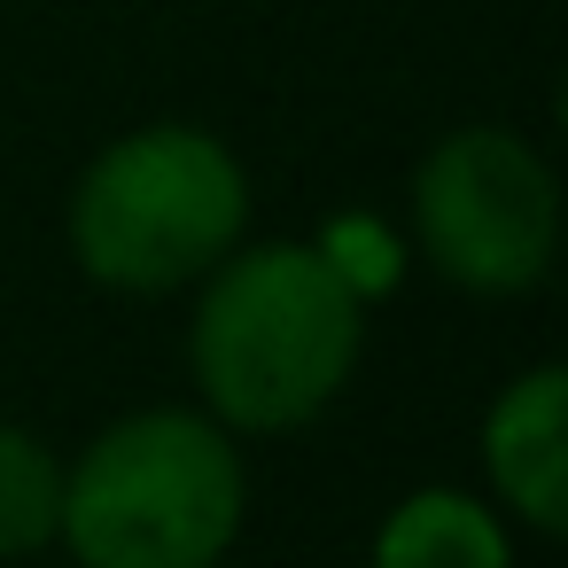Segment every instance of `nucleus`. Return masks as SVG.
I'll return each mask as SVG.
<instances>
[{"label":"nucleus","mask_w":568,"mask_h":568,"mask_svg":"<svg viewBox=\"0 0 568 568\" xmlns=\"http://www.w3.org/2000/svg\"><path fill=\"white\" fill-rule=\"evenodd\" d=\"M55 514H63V467H55V452L40 436H24V428H0V560L48 545Z\"/></svg>","instance_id":"obj_7"},{"label":"nucleus","mask_w":568,"mask_h":568,"mask_svg":"<svg viewBox=\"0 0 568 568\" xmlns=\"http://www.w3.org/2000/svg\"><path fill=\"white\" fill-rule=\"evenodd\" d=\"M374 568H514V552H506V529L490 506H475L459 490H413L382 521Z\"/></svg>","instance_id":"obj_6"},{"label":"nucleus","mask_w":568,"mask_h":568,"mask_svg":"<svg viewBox=\"0 0 568 568\" xmlns=\"http://www.w3.org/2000/svg\"><path fill=\"white\" fill-rule=\"evenodd\" d=\"M483 467L498 483V498L529 521V529H560L568 521V374L560 366H529L483 420Z\"/></svg>","instance_id":"obj_5"},{"label":"nucleus","mask_w":568,"mask_h":568,"mask_svg":"<svg viewBox=\"0 0 568 568\" xmlns=\"http://www.w3.org/2000/svg\"><path fill=\"white\" fill-rule=\"evenodd\" d=\"M413 219H420V250L459 288L514 296V288L545 281V265H552L560 187L521 133L467 125V133H452L420 156Z\"/></svg>","instance_id":"obj_4"},{"label":"nucleus","mask_w":568,"mask_h":568,"mask_svg":"<svg viewBox=\"0 0 568 568\" xmlns=\"http://www.w3.org/2000/svg\"><path fill=\"white\" fill-rule=\"evenodd\" d=\"M55 529L87 568H211L242 529V459L195 413H133L63 475Z\"/></svg>","instance_id":"obj_2"},{"label":"nucleus","mask_w":568,"mask_h":568,"mask_svg":"<svg viewBox=\"0 0 568 568\" xmlns=\"http://www.w3.org/2000/svg\"><path fill=\"white\" fill-rule=\"evenodd\" d=\"M242 219H250L242 164L195 125H149L94 156L71 203V242L94 281L156 296L211 273L242 242Z\"/></svg>","instance_id":"obj_3"},{"label":"nucleus","mask_w":568,"mask_h":568,"mask_svg":"<svg viewBox=\"0 0 568 568\" xmlns=\"http://www.w3.org/2000/svg\"><path fill=\"white\" fill-rule=\"evenodd\" d=\"M358 366V288L335 250L265 242L211 265L195 312V382L234 428H304Z\"/></svg>","instance_id":"obj_1"}]
</instances>
